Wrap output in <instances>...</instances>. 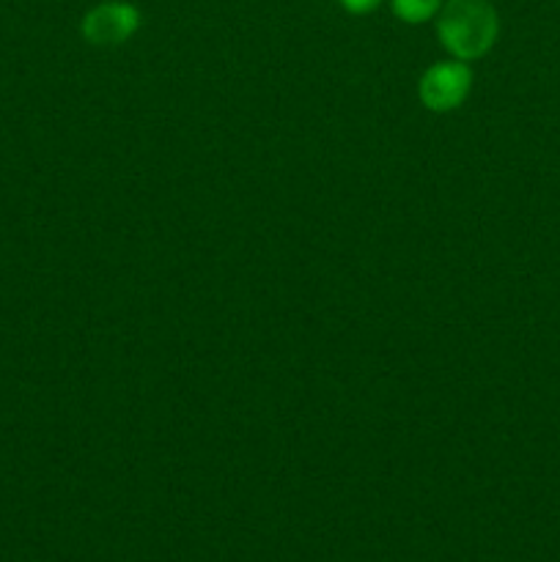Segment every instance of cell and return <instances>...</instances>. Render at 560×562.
Returning a JSON list of instances; mask_svg holds the SVG:
<instances>
[{
  "instance_id": "6da1fadb",
  "label": "cell",
  "mask_w": 560,
  "mask_h": 562,
  "mask_svg": "<svg viewBox=\"0 0 560 562\" xmlns=\"http://www.w3.org/2000/svg\"><path fill=\"white\" fill-rule=\"evenodd\" d=\"M500 20L489 0H448L439 11L437 33L456 60H478L497 42Z\"/></svg>"
},
{
  "instance_id": "7a4b0ae2",
  "label": "cell",
  "mask_w": 560,
  "mask_h": 562,
  "mask_svg": "<svg viewBox=\"0 0 560 562\" xmlns=\"http://www.w3.org/2000/svg\"><path fill=\"white\" fill-rule=\"evenodd\" d=\"M141 27V11L124 0L99 3L82 16V38L93 47H119Z\"/></svg>"
},
{
  "instance_id": "3957f363",
  "label": "cell",
  "mask_w": 560,
  "mask_h": 562,
  "mask_svg": "<svg viewBox=\"0 0 560 562\" xmlns=\"http://www.w3.org/2000/svg\"><path fill=\"white\" fill-rule=\"evenodd\" d=\"M472 88V71L464 60H448V64H437L426 69L421 77V102L434 113H450V110L461 108L464 99L470 97Z\"/></svg>"
},
{
  "instance_id": "277c9868",
  "label": "cell",
  "mask_w": 560,
  "mask_h": 562,
  "mask_svg": "<svg viewBox=\"0 0 560 562\" xmlns=\"http://www.w3.org/2000/svg\"><path fill=\"white\" fill-rule=\"evenodd\" d=\"M439 9H443V0H393L395 16L401 22H410V25L428 22Z\"/></svg>"
},
{
  "instance_id": "5b68a950",
  "label": "cell",
  "mask_w": 560,
  "mask_h": 562,
  "mask_svg": "<svg viewBox=\"0 0 560 562\" xmlns=\"http://www.w3.org/2000/svg\"><path fill=\"white\" fill-rule=\"evenodd\" d=\"M379 3H382V0H340V5H344L346 11H351V14H368V11L377 9Z\"/></svg>"
}]
</instances>
